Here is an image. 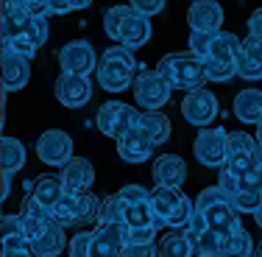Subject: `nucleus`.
Wrapping results in <instances>:
<instances>
[{"label": "nucleus", "mask_w": 262, "mask_h": 257, "mask_svg": "<svg viewBox=\"0 0 262 257\" xmlns=\"http://www.w3.org/2000/svg\"><path fill=\"white\" fill-rule=\"evenodd\" d=\"M151 173L157 179V185H162V187H182L187 179V165L182 156H176V154H162V156H157Z\"/></svg>", "instance_id": "f3484780"}, {"label": "nucleus", "mask_w": 262, "mask_h": 257, "mask_svg": "<svg viewBox=\"0 0 262 257\" xmlns=\"http://www.w3.org/2000/svg\"><path fill=\"white\" fill-rule=\"evenodd\" d=\"M151 17L140 14V11H131L126 17V23H123L120 28V45L131 48V51H137V48H142L148 39H151Z\"/></svg>", "instance_id": "aec40b11"}, {"label": "nucleus", "mask_w": 262, "mask_h": 257, "mask_svg": "<svg viewBox=\"0 0 262 257\" xmlns=\"http://www.w3.org/2000/svg\"><path fill=\"white\" fill-rule=\"evenodd\" d=\"M254 156H257V162L262 165V146H257V154H254Z\"/></svg>", "instance_id": "e2e57ef3"}, {"label": "nucleus", "mask_w": 262, "mask_h": 257, "mask_svg": "<svg viewBox=\"0 0 262 257\" xmlns=\"http://www.w3.org/2000/svg\"><path fill=\"white\" fill-rule=\"evenodd\" d=\"M31 193H34L36 199H39L45 207H53L59 204V199L67 193L64 182H61V176H53V173H45V176H36V182L31 185Z\"/></svg>", "instance_id": "5701e85b"}, {"label": "nucleus", "mask_w": 262, "mask_h": 257, "mask_svg": "<svg viewBox=\"0 0 262 257\" xmlns=\"http://www.w3.org/2000/svg\"><path fill=\"white\" fill-rule=\"evenodd\" d=\"M0 193H3V202L9 199V193H11V173L9 171H3V190Z\"/></svg>", "instance_id": "13d9d810"}, {"label": "nucleus", "mask_w": 262, "mask_h": 257, "mask_svg": "<svg viewBox=\"0 0 262 257\" xmlns=\"http://www.w3.org/2000/svg\"><path fill=\"white\" fill-rule=\"evenodd\" d=\"M254 252H257V249H254L251 235H248L246 229H237V232H232V235L223 238L221 254L217 257H251Z\"/></svg>", "instance_id": "a878e982"}, {"label": "nucleus", "mask_w": 262, "mask_h": 257, "mask_svg": "<svg viewBox=\"0 0 262 257\" xmlns=\"http://www.w3.org/2000/svg\"><path fill=\"white\" fill-rule=\"evenodd\" d=\"M53 95L67 109H81L92 101V81L90 76H78V73H61L53 84Z\"/></svg>", "instance_id": "0eeeda50"}, {"label": "nucleus", "mask_w": 262, "mask_h": 257, "mask_svg": "<svg viewBox=\"0 0 262 257\" xmlns=\"http://www.w3.org/2000/svg\"><path fill=\"white\" fill-rule=\"evenodd\" d=\"M182 115L187 123L198 129H207L212 121L217 117V98L212 95L204 87H195V90H187L184 101H182Z\"/></svg>", "instance_id": "1a4fd4ad"}, {"label": "nucleus", "mask_w": 262, "mask_h": 257, "mask_svg": "<svg viewBox=\"0 0 262 257\" xmlns=\"http://www.w3.org/2000/svg\"><path fill=\"white\" fill-rule=\"evenodd\" d=\"M67 243H70V241L64 238V227H61V224L53 218V221L48 224V227L42 229L39 235H36L34 241L28 243V246L34 249L39 257H59V254L67 249Z\"/></svg>", "instance_id": "a211bd4d"}, {"label": "nucleus", "mask_w": 262, "mask_h": 257, "mask_svg": "<svg viewBox=\"0 0 262 257\" xmlns=\"http://www.w3.org/2000/svg\"><path fill=\"white\" fill-rule=\"evenodd\" d=\"M248 34H254L262 39V9H257L251 14V20H248Z\"/></svg>", "instance_id": "6e6d98bb"}, {"label": "nucleus", "mask_w": 262, "mask_h": 257, "mask_svg": "<svg viewBox=\"0 0 262 257\" xmlns=\"http://www.w3.org/2000/svg\"><path fill=\"white\" fill-rule=\"evenodd\" d=\"M254 137H257V143H259V146H262V121L257 123V134H254Z\"/></svg>", "instance_id": "680f3d73"}, {"label": "nucleus", "mask_w": 262, "mask_h": 257, "mask_svg": "<svg viewBox=\"0 0 262 257\" xmlns=\"http://www.w3.org/2000/svg\"><path fill=\"white\" fill-rule=\"evenodd\" d=\"M207 62V81L223 84V81L237 76V62H223V59H204Z\"/></svg>", "instance_id": "c9c22d12"}, {"label": "nucleus", "mask_w": 262, "mask_h": 257, "mask_svg": "<svg viewBox=\"0 0 262 257\" xmlns=\"http://www.w3.org/2000/svg\"><path fill=\"white\" fill-rule=\"evenodd\" d=\"M6 48H11L14 53H20V56H26V59H31L36 51H39V45L34 42V36H28V34H20V36H14V39H9V42H3Z\"/></svg>", "instance_id": "37998d69"}, {"label": "nucleus", "mask_w": 262, "mask_h": 257, "mask_svg": "<svg viewBox=\"0 0 262 257\" xmlns=\"http://www.w3.org/2000/svg\"><path fill=\"white\" fill-rule=\"evenodd\" d=\"M198 238H201V249H204V257H217L221 254V243H223V235L215 229H204L198 232Z\"/></svg>", "instance_id": "a19ab883"}, {"label": "nucleus", "mask_w": 262, "mask_h": 257, "mask_svg": "<svg viewBox=\"0 0 262 257\" xmlns=\"http://www.w3.org/2000/svg\"><path fill=\"white\" fill-rule=\"evenodd\" d=\"M126 243H128V224L126 221L98 224L95 235H92L90 257H120Z\"/></svg>", "instance_id": "9d476101"}, {"label": "nucleus", "mask_w": 262, "mask_h": 257, "mask_svg": "<svg viewBox=\"0 0 262 257\" xmlns=\"http://www.w3.org/2000/svg\"><path fill=\"white\" fill-rule=\"evenodd\" d=\"M120 196L126 199L128 204H140V202H151V193L145 190L142 185H123L120 187Z\"/></svg>", "instance_id": "49530a36"}, {"label": "nucleus", "mask_w": 262, "mask_h": 257, "mask_svg": "<svg viewBox=\"0 0 262 257\" xmlns=\"http://www.w3.org/2000/svg\"><path fill=\"white\" fill-rule=\"evenodd\" d=\"M201 212H204V218H207V227L221 232L223 238L232 235L237 229H243L240 227V210H237L232 202H221V204L207 207V210H201Z\"/></svg>", "instance_id": "6ab92c4d"}, {"label": "nucleus", "mask_w": 262, "mask_h": 257, "mask_svg": "<svg viewBox=\"0 0 262 257\" xmlns=\"http://www.w3.org/2000/svg\"><path fill=\"white\" fill-rule=\"evenodd\" d=\"M92 235H95V232H78V235H73V241L67 243V254L70 257H90Z\"/></svg>", "instance_id": "ea45409f"}, {"label": "nucleus", "mask_w": 262, "mask_h": 257, "mask_svg": "<svg viewBox=\"0 0 262 257\" xmlns=\"http://www.w3.org/2000/svg\"><path fill=\"white\" fill-rule=\"evenodd\" d=\"M126 207H128V202L120 196V193H115V196L103 199V204H101V218H98V224L126 221Z\"/></svg>", "instance_id": "72a5a7b5"}, {"label": "nucleus", "mask_w": 262, "mask_h": 257, "mask_svg": "<svg viewBox=\"0 0 262 257\" xmlns=\"http://www.w3.org/2000/svg\"><path fill=\"white\" fill-rule=\"evenodd\" d=\"M192 154H195V160L207 168H223V162H226V156H229V131L221 129V126L201 129L195 137V143H192Z\"/></svg>", "instance_id": "39448f33"}, {"label": "nucleus", "mask_w": 262, "mask_h": 257, "mask_svg": "<svg viewBox=\"0 0 262 257\" xmlns=\"http://www.w3.org/2000/svg\"><path fill=\"white\" fill-rule=\"evenodd\" d=\"M31 59L3 45V90H23L31 78Z\"/></svg>", "instance_id": "dca6fc26"}, {"label": "nucleus", "mask_w": 262, "mask_h": 257, "mask_svg": "<svg viewBox=\"0 0 262 257\" xmlns=\"http://www.w3.org/2000/svg\"><path fill=\"white\" fill-rule=\"evenodd\" d=\"M137 121H140V112H137L134 106L123 104V101H106V104H101V109H98V115H95L98 131L106 137H112V140L126 137L128 131L137 126Z\"/></svg>", "instance_id": "7ed1b4c3"}, {"label": "nucleus", "mask_w": 262, "mask_h": 257, "mask_svg": "<svg viewBox=\"0 0 262 257\" xmlns=\"http://www.w3.org/2000/svg\"><path fill=\"white\" fill-rule=\"evenodd\" d=\"M81 193H70L67 190L64 196L59 199V204L53 207V218L61 224V227H73L78 224V204H81Z\"/></svg>", "instance_id": "cd10ccee"}, {"label": "nucleus", "mask_w": 262, "mask_h": 257, "mask_svg": "<svg viewBox=\"0 0 262 257\" xmlns=\"http://www.w3.org/2000/svg\"><path fill=\"white\" fill-rule=\"evenodd\" d=\"M232 109H234V115H237V121H243V123H257L262 121V90H240L234 95V104H232Z\"/></svg>", "instance_id": "412c9836"}, {"label": "nucleus", "mask_w": 262, "mask_h": 257, "mask_svg": "<svg viewBox=\"0 0 262 257\" xmlns=\"http://www.w3.org/2000/svg\"><path fill=\"white\" fill-rule=\"evenodd\" d=\"M36 156L51 168H64L73 160V137L61 129H48L36 140Z\"/></svg>", "instance_id": "6e6552de"}, {"label": "nucleus", "mask_w": 262, "mask_h": 257, "mask_svg": "<svg viewBox=\"0 0 262 257\" xmlns=\"http://www.w3.org/2000/svg\"><path fill=\"white\" fill-rule=\"evenodd\" d=\"M184 193L182 187H162L157 185V190L151 193V207H154V215H157V227H167V221H170L173 215H176V210L182 207L184 202Z\"/></svg>", "instance_id": "4468645a"}, {"label": "nucleus", "mask_w": 262, "mask_h": 257, "mask_svg": "<svg viewBox=\"0 0 262 257\" xmlns=\"http://www.w3.org/2000/svg\"><path fill=\"white\" fill-rule=\"evenodd\" d=\"M128 6L134 11H140V14H145V17H154L165 9V0H128Z\"/></svg>", "instance_id": "09e8293b"}, {"label": "nucleus", "mask_w": 262, "mask_h": 257, "mask_svg": "<svg viewBox=\"0 0 262 257\" xmlns=\"http://www.w3.org/2000/svg\"><path fill=\"white\" fill-rule=\"evenodd\" d=\"M232 204H234L240 212H251V215H254V212L259 210V204H262V190L246 179V185H243L240 190L232 196Z\"/></svg>", "instance_id": "c756f323"}, {"label": "nucleus", "mask_w": 262, "mask_h": 257, "mask_svg": "<svg viewBox=\"0 0 262 257\" xmlns=\"http://www.w3.org/2000/svg\"><path fill=\"white\" fill-rule=\"evenodd\" d=\"M3 257H39V254L31 246H26V249H3Z\"/></svg>", "instance_id": "4d7b16f0"}, {"label": "nucleus", "mask_w": 262, "mask_h": 257, "mask_svg": "<svg viewBox=\"0 0 262 257\" xmlns=\"http://www.w3.org/2000/svg\"><path fill=\"white\" fill-rule=\"evenodd\" d=\"M184 235H187V243H190V257H204V249H201V238H198V232L184 229Z\"/></svg>", "instance_id": "5fc2aeb1"}, {"label": "nucleus", "mask_w": 262, "mask_h": 257, "mask_svg": "<svg viewBox=\"0 0 262 257\" xmlns=\"http://www.w3.org/2000/svg\"><path fill=\"white\" fill-rule=\"evenodd\" d=\"M257 252H259V257H262V243H259V246H257Z\"/></svg>", "instance_id": "0e129e2a"}, {"label": "nucleus", "mask_w": 262, "mask_h": 257, "mask_svg": "<svg viewBox=\"0 0 262 257\" xmlns=\"http://www.w3.org/2000/svg\"><path fill=\"white\" fill-rule=\"evenodd\" d=\"M101 56H95V48L86 39H73L59 51V67L61 73H78V76H92L98 70Z\"/></svg>", "instance_id": "423d86ee"}, {"label": "nucleus", "mask_w": 262, "mask_h": 257, "mask_svg": "<svg viewBox=\"0 0 262 257\" xmlns=\"http://www.w3.org/2000/svg\"><path fill=\"white\" fill-rule=\"evenodd\" d=\"M217 185H221L223 190L229 193V196H234V193L240 190L243 185H246V179H240V176H234V173H229L226 168H221V176H217Z\"/></svg>", "instance_id": "3c124183"}, {"label": "nucleus", "mask_w": 262, "mask_h": 257, "mask_svg": "<svg viewBox=\"0 0 262 257\" xmlns=\"http://www.w3.org/2000/svg\"><path fill=\"white\" fill-rule=\"evenodd\" d=\"M120 257H159V246L157 243H126Z\"/></svg>", "instance_id": "c03bdc74"}, {"label": "nucleus", "mask_w": 262, "mask_h": 257, "mask_svg": "<svg viewBox=\"0 0 262 257\" xmlns=\"http://www.w3.org/2000/svg\"><path fill=\"white\" fill-rule=\"evenodd\" d=\"M243 53L251 56V59H257L259 65H262V39H259V36L248 34L246 39H243Z\"/></svg>", "instance_id": "603ef678"}, {"label": "nucleus", "mask_w": 262, "mask_h": 257, "mask_svg": "<svg viewBox=\"0 0 262 257\" xmlns=\"http://www.w3.org/2000/svg\"><path fill=\"white\" fill-rule=\"evenodd\" d=\"M137 126H142L148 131V134L154 137V143L157 146H162V143L170 137V131H173V126H170V117L165 115V112H140V121H137Z\"/></svg>", "instance_id": "b1692460"}, {"label": "nucleus", "mask_w": 262, "mask_h": 257, "mask_svg": "<svg viewBox=\"0 0 262 257\" xmlns=\"http://www.w3.org/2000/svg\"><path fill=\"white\" fill-rule=\"evenodd\" d=\"M0 162H3V171L17 173L26 165V146L17 137H3V156H0Z\"/></svg>", "instance_id": "bb28decb"}, {"label": "nucleus", "mask_w": 262, "mask_h": 257, "mask_svg": "<svg viewBox=\"0 0 262 257\" xmlns=\"http://www.w3.org/2000/svg\"><path fill=\"white\" fill-rule=\"evenodd\" d=\"M131 90H134L137 106H140V109H148V112L162 109L173 95V87L159 76V70H140L134 78V84H131Z\"/></svg>", "instance_id": "20e7f679"}, {"label": "nucleus", "mask_w": 262, "mask_h": 257, "mask_svg": "<svg viewBox=\"0 0 262 257\" xmlns=\"http://www.w3.org/2000/svg\"><path fill=\"white\" fill-rule=\"evenodd\" d=\"M157 70L173 90H195V87H204V81H207V62L192 51L167 53L157 65Z\"/></svg>", "instance_id": "f03ea898"}, {"label": "nucleus", "mask_w": 262, "mask_h": 257, "mask_svg": "<svg viewBox=\"0 0 262 257\" xmlns=\"http://www.w3.org/2000/svg\"><path fill=\"white\" fill-rule=\"evenodd\" d=\"M23 6L31 11V14H51V0H23Z\"/></svg>", "instance_id": "864d4df0"}, {"label": "nucleus", "mask_w": 262, "mask_h": 257, "mask_svg": "<svg viewBox=\"0 0 262 257\" xmlns=\"http://www.w3.org/2000/svg\"><path fill=\"white\" fill-rule=\"evenodd\" d=\"M221 202H232V196H229L221 185H212V187H207V190L198 193L195 207H198V210H207V207H215V204H221Z\"/></svg>", "instance_id": "4c0bfd02"}, {"label": "nucleus", "mask_w": 262, "mask_h": 257, "mask_svg": "<svg viewBox=\"0 0 262 257\" xmlns=\"http://www.w3.org/2000/svg\"><path fill=\"white\" fill-rule=\"evenodd\" d=\"M243 53V39L232 31H217L212 36V45H209V56L207 59H223V62H237Z\"/></svg>", "instance_id": "4be33fe9"}, {"label": "nucleus", "mask_w": 262, "mask_h": 257, "mask_svg": "<svg viewBox=\"0 0 262 257\" xmlns=\"http://www.w3.org/2000/svg\"><path fill=\"white\" fill-rule=\"evenodd\" d=\"M131 11H134L131 6H112L103 14V31L112 42H117V45H120V28H123V23H126V17Z\"/></svg>", "instance_id": "7c9ffc66"}, {"label": "nucleus", "mask_w": 262, "mask_h": 257, "mask_svg": "<svg viewBox=\"0 0 262 257\" xmlns=\"http://www.w3.org/2000/svg\"><path fill=\"white\" fill-rule=\"evenodd\" d=\"M20 34L34 36V14L23 6V0H3V42Z\"/></svg>", "instance_id": "f8f14e48"}, {"label": "nucleus", "mask_w": 262, "mask_h": 257, "mask_svg": "<svg viewBox=\"0 0 262 257\" xmlns=\"http://www.w3.org/2000/svg\"><path fill=\"white\" fill-rule=\"evenodd\" d=\"M254 221H257V227H262V204H259V210L254 212Z\"/></svg>", "instance_id": "052dcab7"}, {"label": "nucleus", "mask_w": 262, "mask_h": 257, "mask_svg": "<svg viewBox=\"0 0 262 257\" xmlns=\"http://www.w3.org/2000/svg\"><path fill=\"white\" fill-rule=\"evenodd\" d=\"M95 78L106 92H123L137 78V59L126 45H112L101 53Z\"/></svg>", "instance_id": "f257e3e1"}, {"label": "nucleus", "mask_w": 262, "mask_h": 257, "mask_svg": "<svg viewBox=\"0 0 262 257\" xmlns=\"http://www.w3.org/2000/svg\"><path fill=\"white\" fill-rule=\"evenodd\" d=\"M223 168H226L229 173H234V176H240V179H251V173L259 168V162L254 154H229L226 162H223Z\"/></svg>", "instance_id": "2f4dec72"}, {"label": "nucleus", "mask_w": 262, "mask_h": 257, "mask_svg": "<svg viewBox=\"0 0 262 257\" xmlns=\"http://www.w3.org/2000/svg\"><path fill=\"white\" fill-rule=\"evenodd\" d=\"M217 34V31H215ZM215 34H207V31H190V51L195 53V56H201V59H207L209 56V45H212V36Z\"/></svg>", "instance_id": "79ce46f5"}, {"label": "nucleus", "mask_w": 262, "mask_h": 257, "mask_svg": "<svg viewBox=\"0 0 262 257\" xmlns=\"http://www.w3.org/2000/svg\"><path fill=\"white\" fill-rule=\"evenodd\" d=\"M187 23L190 31H207L215 34L223 26V9L217 0H192V6L187 9Z\"/></svg>", "instance_id": "ddd939ff"}, {"label": "nucleus", "mask_w": 262, "mask_h": 257, "mask_svg": "<svg viewBox=\"0 0 262 257\" xmlns=\"http://www.w3.org/2000/svg\"><path fill=\"white\" fill-rule=\"evenodd\" d=\"M257 137L246 131H229V154H257Z\"/></svg>", "instance_id": "e433bc0d"}, {"label": "nucleus", "mask_w": 262, "mask_h": 257, "mask_svg": "<svg viewBox=\"0 0 262 257\" xmlns=\"http://www.w3.org/2000/svg\"><path fill=\"white\" fill-rule=\"evenodd\" d=\"M0 224H3V249H26L31 243L20 212H17V215H3Z\"/></svg>", "instance_id": "393cba45"}, {"label": "nucleus", "mask_w": 262, "mask_h": 257, "mask_svg": "<svg viewBox=\"0 0 262 257\" xmlns=\"http://www.w3.org/2000/svg\"><path fill=\"white\" fill-rule=\"evenodd\" d=\"M157 224H148V227H134L128 229V241L131 243H157Z\"/></svg>", "instance_id": "a18cd8bd"}, {"label": "nucleus", "mask_w": 262, "mask_h": 257, "mask_svg": "<svg viewBox=\"0 0 262 257\" xmlns=\"http://www.w3.org/2000/svg\"><path fill=\"white\" fill-rule=\"evenodd\" d=\"M157 246H159V257H190V243H187L184 229L167 232L162 238V243H157Z\"/></svg>", "instance_id": "c85d7f7f"}, {"label": "nucleus", "mask_w": 262, "mask_h": 257, "mask_svg": "<svg viewBox=\"0 0 262 257\" xmlns=\"http://www.w3.org/2000/svg\"><path fill=\"white\" fill-rule=\"evenodd\" d=\"M92 0H51V14H70V11L86 9Z\"/></svg>", "instance_id": "de8ad7c7"}, {"label": "nucleus", "mask_w": 262, "mask_h": 257, "mask_svg": "<svg viewBox=\"0 0 262 257\" xmlns=\"http://www.w3.org/2000/svg\"><path fill=\"white\" fill-rule=\"evenodd\" d=\"M154 148H157V143H154V137L148 134L142 126H134L126 137L117 140V156H120L123 162H131V165L145 162Z\"/></svg>", "instance_id": "9b49d317"}, {"label": "nucleus", "mask_w": 262, "mask_h": 257, "mask_svg": "<svg viewBox=\"0 0 262 257\" xmlns=\"http://www.w3.org/2000/svg\"><path fill=\"white\" fill-rule=\"evenodd\" d=\"M48 17L51 14H36L34 17V42L39 48L48 42V34H51V23H48Z\"/></svg>", "instance_id": "8fccbe9b"}, {"label": "nucleus", "mask_w": 262, "mask_h": 257, "mask_svg": "<svg viewBox=\"0 0 262 257\" xmlns=\"http://www.w3.org/2000/svg\"><path fill=\"white\" fill-rule=\"evenodd\" d=\"M61 182L70 193H86L95 182V168H92L90 160H81V156H73L64 168H61Z\"/></svg>", "instance_id": "2eb2a0df"}, {"label": "nucleus", "mask_w": 262, "mask_h": 257, "mask_svg": "<svg viewBox=\"0 0 262 257\" xmlns=\"http://www.w3.org/2000/svg\"><path fill=\"white\" fill-rule=\"evenodd\" d=\"M248 182H251V185H257L259 187V190H262V165L257 168V171H254L251 173V179H248Z\"/></svg>", "instance_id": "bf43d9fd"}, {"label": "nucleus", "mask_w": 262, "mask_h": 257, "mask_svg": "<svg viewBox=\"0 0 262 257\" xmlns=\"http://www.w3.org/2000/svg\"><path fill=\"white\" fill-rule=\"evenodd\" d=\"M251 257H259V252H254V254H251Z\"/></svg>", "instance_id": "69168bd1"}, {"label": "nucleus", "mask_w": 262, "mask_h": 257, "mask_svg": "<svg viewBox=\"0 0 262 257\" xmlns=\"http://www.w3.org/2000/svg\"><path fill=\"white\" fill-rule=\"evenodd\" d=\"M126 224H128V229H134V227H148V224H157V215H154L151 202L128 204V207H126Z\"/></svg>", "instance_id": "f704fd0d"}, {"label": "nucleus", "mask_w": 262, "mask_h": 257, "mask_svg": "<svg viewBox=\"0 0 262 257\" xmlns=\"http://www.w3.org/2000/svg\"><path fill=\"white\" fill-rule=\"evenodd\" d=\"M20 215H23V218H28V221H39V224L53 221V210L42 204L39 199L34 196V193H28V196L23 199V204H20Z\"/></svg>", "instance_id": "473e14b6"}, {"label": "nucleus", "mask_w": 262, "mask_h": 257, "mask_svg": "<svg viewBox=\"0 0 262 257\" xmlns=\"http://www.w3.org/2000/svg\"><path fill=\"white\" fill-rule=\"evenodd\" d=\"M237 76H240L243 81H259L262 78V65L257 59H251V56L240 53V59H237Z\"/></svg>", "instance_id": "58836bf2"}]
</instances>
